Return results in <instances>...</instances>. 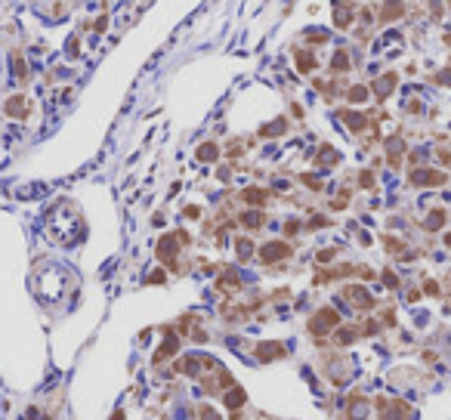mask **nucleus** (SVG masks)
<instances>
[{
  "label": "nucleus",
  "mask_w": 451,
  "mask_h": 420,
  "mask_svg": "<svg viewBox=\"0 0 451 420\" xmlns=\"http://www.w3.org/2000/svg\"><path fill=\"white\" fill-rule=\"evenodd\" d=\"M244 389L241 386H232V392H226V408H241L244 405Z\"/></svg>",
  "instance_id": "423d86ee"
},
{
  "label": "nucleus",
  "mask_w": 451,
  "mask_h": 420,
  "mask_svg": "<svg viewBox=\"0 0 451 420\" xmlns=\"http://www.w3.org/2000/svg\"><path fill=\"white\" fill-rule=\"evenodd\" d=\"M386 420H405V414H402V405H395L392 411H389V417Z\"/></svg>",
  "instance_id": "ddd939ff"
},
{
  "label": "nucleus",
  "mask_w": 451,
  "mask_h": 420,
  "mask_svg": "<svg viewBox=\"0 0 451 420\" xmlns=\"http://www.w3.org/2000/svg\"><path fill=\"white\" fill-rule=\"evenodd\" d=\"M198 158H201V161H213L216 158V145H201V149H198Z\"/></svg>",
  "instance_id": "1a4fd4ad"
},
{
  "label": "nucleus",
  "mask_w": 451,
  "mask_h": 420,
  "mask_svg": "<svg viewBox=\"0 0 451 420\" xmlns=\"http://www.w3.org/2000/svg\"><path fill=\"white\" fill-rule=\"evenodd\" d=\"M176 349H179V340H176V337H167V343H164V346H161V349L155 352V364H158V361H164L167 355H173Z\"/></svg>",
  "instance_id": "20e7f679"
},
{
  "label": "nucleus",
  "mask_w": 451,
  "mask_h": 420,
  "mask_svg": "<svg viewBox=\"0 0 451 420\" xmlns=\"http://www.w3.org/2000/svg\"><path fill=\"white\" fill-rule=\"evenodd\" d=\"M112 420H124V414H121V411H118V414H115V417H112Z\"/></svg>",
  "instance_id": "dca6fc26"
},
{
  "label": "nucleus",
  "mask_w": 451,
  "mask_h": 420,
  "mask_svg": "<svg viewBox=\"0 0 451 420\" xmlns=\"http://www.w3.org/2000/svg\"><path fill=\"white\" fill-rule=\"evenodd\" d=\"M260 223H263V216H260V213H244V226L254 229V226H260Z\"/></svg>",
  "instance_id": "f8f14e48"
},
{
  "label": "nucleus",
  "mask_w": 451,
  "mask_h": 420,
  "mask_svg": "<svg viewBox=\"0 0 451 420\" xmlns=\"http://www.w3.org/2000/svg\"><path fill=\"white\" fill-rule=\"evenodd\" d=\"M278 355H284V346H281V343H260V346H257V358H260V361H272V358H278Z\"/></svg>",
  "instance_id": "f03ea898"
},
{
  "label": "nucleus",
  "mask_w": 451,
  "mask_h": 420,
  "mask_svg": "<svg viewBox=\"0 0 451 420\" xmlns=\"http://www.w3.org/2000/svg\"><path fill=\"white\" fill-rule=\"evenodd\" d=\"M173 247H176V238H164V241L158 244V253H161V257H164L167 263H170V260H173Z\"/></svg>",
  "instance_id": "0eeeda50"
},
{
  "label": "nucleus",
  "mask_w": 451,
  "mask_h": 420,
  "mask_svg": "<svg viewBox=\"0 0 451 420\" xmlns=\"http://www.w3.org/2000/svg\"><path fill=\"white\" fill-rule=\"evenodd\" d=\"M352 340H355V331H352V327H343V331L337 334V343H343V346L352 343Z\"/></svg>",
  "instance_id": "9b49d317"
},
{
  "label": "nucleus",
  "mask_w": 451,
  "mask_h": 420,
  "mask_svg": "<svg viewBox=\"0 0 451 420\" xmlns=\"http://www.w3.org/2000/svg\"><path fill=\"white\" fill-rule=\"evenodd\" d=\"M263 263H272V260H278V257H287V244H281V241H272V244H266L263 247Z\"/></svg>",
  "instance_id": "7ed1b4c3"
},
{
  "label": "nucleus",
  "mask_w": 451,
  "mask_h": 420,
  "mask_svg": "<svg viewBox=\"0 0 451 420\" xmlns=\"http://www.w3.org/2000/svg\"><path fill=\"white\" fill-rule=\"evenodd\" d=\"M238 253H241V257H250V244L241 241V244H238Z\"/></svg>",
  "instance_id": "4468645a"
},
{
  "label": "nucleus",
  "mask_w": 451,
  "mask_h": 420,
  "mask_svg": "<svg viewBox=\"0 0 451 420\" xmlns=\"http://www.w3.org/2000/svg\"><path fill=\"white\" fill-rule=\"evenodd\" d=\"M414 182H442V176L439 173H414Z\"/></svg>",
  "instance_id": "9d476101"
},
{
  "label": "nucleus",
  "mask_w": 451,
  "mask_h": 420,
  "mask_svg": "<svg viewBox=\"0 0 451 420\" xmlns=\"http://www.w3.org/2000/svg\"><path fill=\"white\" fill-rule=\"evenodd\" d=\"M201 414H204V417H201V420H220V417H216V411H210V408H204V411H201Z\"/></svg>",
  "instance_id": "2eb2a0df"
},
{
  "label": "nucleus",
  "mask_w": 451,
  "mask_h": 420,
  "mask_svg": "<svg viewBox=\"0 0 451 420\" xmlns=\"http://www.w3.org/2000/svg\"><path fill=\"white\" fill-rule=\"evenodd\" d=\"M244 198L250 201V204H263V201H266V192H260V189H247Z\"/></svg>",
  "instance_id": "6e6552de"
},
{
  "label": "nucleus",
  "mask_w": 451,
  "mask_h": 420,
  "mask_svg": "<svg viewBox=\"0 0 451 420\" xmlns=\"http://www.w3.org/2000/svg\"><path fill=\"white\" fill-rule=\"evenodd\" d=\"M28 112V105H25V99L22 96H13L10 102H7V115H13V118H22Z\"/></svg>",
  "instance_id": "39448f33"
},
{
  "label": "nucleus",
  "mask_w": 451,
  "mask_h": 420,
  "mask_svg": "<svg viewBox=\"0 0 451 420\" xmlns=\"http://www.w3.org/2000/svg\"><path fill=\"white\" fill-rule=\"evenodd\" d=\"M337 327V312H331V309H321V312L309 321V331L315 334V337H324V334H331Z\"/></svg>",
  "instance_id": "f257e3e1"
}]
</instances>
